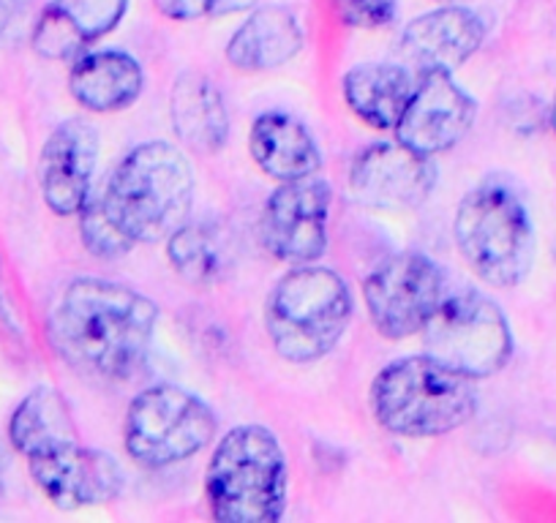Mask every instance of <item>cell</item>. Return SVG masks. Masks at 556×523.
<instances>
[{"label": "cell", "instance_id": "obj_1", "mask_svg": "<svg viewBox=\"0 0 556 523\" xmlns=\"http://www.w3.org/2000/svg\"><path fill=\"white\" fill-rule=\"evenodd\" d=\"M159 306L131 286L77 279L50 314L58 355L96 379H128L151 349Z\"/></svg>", "mask_w": 556, "mask_h": 523}, {"label": "cell", "instance_id": "obj_2", "mask_svg": "<svg viewBox=\"0 0 556 523\" xmlns=\"http://www.w3.org/2000/svg\"><path fill=\"white\" fill-rule=\"evenodd\" d=\"M99 200L134 245L156 243L189 221L194 169L169 142H146L117 164Z\"/></svg>", "mask_w": 556, "mask_h": 523}, {"label": "cell", "instance_id": "obj_3", "mask_svg": "<svg viewBox=\"0 0 556 523\" xmlns=\"http://www.w3.org/2000/svg\"><path fill=\"white\" fill-rule=\"evenodd\" d=\"M205 496L222 523H276L287 510L290 467L265 425H238L222 436L205 472Z\"/></svg>", "mask_w": 556, "mask_h": 523}, {"label": "cell", "instance_id": "obj_4", "mask_svg": "<svg viewBox=\"0 0 556 523\" xmlns=\"http://www.w3.org/2000/svg\"><path fill=\"white\" fill-rule=\"evenodd\" d=\"M478 409L472 379L429 355L393 360L371 384V412L384 431L409 439L442 436L469 423Z\"/></svg>", "mask_w": 556, "mask_h": 523}, {"label": "cell", "instance_id": "obj_5", "mask_svg": "<svg viewBox=\"0 0 556 523\" xmlns=\"http://www.w3.org/2000/svg\"><path fill=\"white\" fill-rule=\"evenodd\" d=\"M352 308L350 286L336 270L298 265L273 286L265 328L285 360L314 362L344 339Z\"/></svg>", "mask_w": 556, "mask_h": 523}, {"label": "cell", "instance_id": "obj_6", "mask_svg": "<svg viewBox=\"0 0 556 523\" xmlns=\"http://www.w3.org/2000/svg\"><path fill=\"white\" fill-rule=\"evenodd\" d=\"M453 232L462 256L485 284L516 286L532 270V218L521 196L500 180H485L464 196Z\"/></svg>", "mask_w": 556, "mask_h": 523}, {"label": "cell", "instance_id": "obj_7", "mask_svg": "<svg viewBox=\"0 0 556 523\" xmlns=\"http://www.w3.org/2000/svg\"><path fill=\"white\" fill-rule=\"evenodd\" d=\"M216 414L178 384H153L131 401L123 442L139 467L167 469L205 450L216 436Z\"/></svg>", "mask_w": 556, "mask_h": 523}, {"label": "cell", "instance_id": "obj_8", "mask_svg": "<svg viewBox=\"0 0 556 523\" xmlns=\"http://www.w3.org/2000/svg\"><path fill=\"white\" fill-rule=\"evenodd\" d=\"M420 333L426 355L472 382L500 373L513 357L510 322L491 297L475 290L445 295Z\"/></svg>", "mask_w": 556, "mask_h": 523}, {"label": "cell", "instance_id": "obj_9", "mask_svg": "<svg viewBox=\"0 0 556 523\" xmlns=\"http://www.w3.org/2000/svg\"><path fill=\"white\" fill-rule=\"evenodd\" d=\"M445 295V273L440 265L415 251L384 259L363 284L371 324L390 341L420 333Z\"/></svg>", "mask_w": 556, "mask_h": 523}, {"label": "cell", "instance_id": "obj_10", "mask_svg": "<svg viewBox=\"0 0 556 523\" xmlns=\"http://www.w3.org/2000/svg\"><path fill=\"white\" fill-rule=\"evenodd\" d=\"M333 191L323 178L281 183L265 202L260 218L262 245L276 259L312 265L328 251V221Z\"/></svg>", "mask_w": 556, "mask_h": 523}, {"label": "cell", "instance_id": "obj_11", "mask_svg": "<svg viewBox=\"0 0 556 523\" xmlns=\"http://www.w3.org/2000/svg\"><path fill=\"white\" fill-rule=\"evenodd\" d=\"M437 186V167L429 156L395 142L363 148L350 167V196L363 207L409 211L420 207Z\"/></svg>", "mask_w": 556, "mask_h": 523}, {"label": "cell", "instance_id": "obj_12", "mask_svg": "<svg viewBox=\"0 0 556 523\" xmlns=\"http://www.w3.org/2000/svg\"><path fill=\"white\" fill-rule=\"evenodd\" d=\"M478 101L447 72H429L415 82L412 99L395 126V140L420 156H440L469 135Z\"/></svg>", "mask_w": 556, "mask_h": 523}, {"label": "cell", "instance_id": "obj_13", "mask_svg": "<svg viewBox=\"0 0 556 523\" xmlns=\"http://www.w3.org/2000/svg\"><path fill=\"white\" fill-rule=\"evenodd\" d=\"M30 477L41 494L61 510L110 505L123 490V469L110 452L83 447L77 439L28 458Z\"/></svg>", "mask_w": 556, "mask_h": 523}, {"label": "cell", "instance_id": "obj_14", "mask_svg": "<svg viewBox=\"0 0 556 523\" xmlns=\"http://www.w3.org/2000/svg\"><path fill=\"white\" fill-rule=\"evenodd\" d=\"M96 164H99V131L83 117L63 120L45 142L39 162V183L45 202L58 216H77L90 200Z\"/></svg>", "mask_w": 556, "mask_h": 523}, {"label": "cell", "instance_id": "obj_15", "mask_svg": "<svg viewBox=\"0 0 556 523\" xmlns=\"http://www.w3.org/2000/svg\"><path fill=\"white\" fill-rule=\"evenodd\" d=\"M483 41L485 25L472 9L442 7L406 25L401 34V55L420 74H453L483 47Z\"/></svg>", "mask_w": 556, "mask_h": 523}, {"label": "cell", "instance_id": "obj_16", "mask_svg": "<svg viewBox=\"0 0 556 523\" xmlns=\"http://www.w3.org/2000/svg\"><path fill=\"white\" fill-rule=\"evenodd\" d=\"M128 0H50L34 28V50L47 61H72L121 25Z\"/></svg>", "mask_w": 556, "mask_h": 523}, {"label": "cell", "instance_id": "obj_17", "mask_svg": "<svg viewBox=\"0 0 556 523\" xmlns=\"http://www.w3.org/2000/svg\"><path fill=\"white\" fill-rule=\"evenodd\" d=\"M249 151L256 167L278 183L312 178L323 167V151L312 131L287 112H265L256 117Z\"/></svg>", "mask_w": 556, "mask_h": 523}, {"label": "cell", "instance_id": "obj_18", "mask_svg": "<svg viewBox=\"0 0 556 523\" xmlns=\"http://www.w3.org/2000/svg\"><path fill=\"white\" fill-rule=\"evenodd\" d=\"M146 74L137 58L121 50L83 52L74 58L68 90L90 112H117L131 106L142 93Z\"/></svg>", "mask_w": 556, "mask_h": 523}, {"label": "cell", "instance_id": "obj_19", "mask_svg": "<svg viewBox=\"0 0 556 523\" xmlns=\"http://www.w3.org/2000/svg\"><path fill=\"white\" fill-rule=\"evenodd\" d=\"M303 50V28L285 7H262L245 17L227 44V61L240 72H273Z\"/></svg>", "mask_w": 556, "mask_h": 523}, {"label": "cell", "instance_id": "obj_20", "mask_svg": "<svg viewBox=\"0 0 556 523\" xmlns=\"http://www.w3.org/2000/svg\"><path fill=\"white\" fill-rule=\"evenodd\" d=\"M175 135L197 153H218L229 140V112L224 95L205 74H180L169 101Z\"/></svg>", "mask_w": 556, "mask_h": 523}, {"label": "cell", "instance_id": "obj_21", "mask_svg": "<svg viewBox=\"0 0 556 523\" xmlns=\"http://www.w3.org/2000/svg\"><path fill=\"white\" fill-rule=\"evenodd\" d=\"M344 101L357 120L371 128H395L415 90L409 68L393 63H361L341 82Z\"/></svg>", "mask_w": 556, "mask_h": 523}, {"label": "cell", "instance_id": "obj_22", "mask_svg": "<svg viewBox=\"0 0 556 523\" xmlns=\"http://www.w3.org/2000/svg\"><path fill=\"white\" fill-rule=\"evenodd\" d=\"M167 256L189 284H218L235 265L232 234L222 224L186 221L167 238Z\"/></svg>", "mask_w": 556, "mask_h": 523}, {"label": "cell", "instance_id": "obj_23", "mask_svg": "<svg viewBox=\"0 0 556 523\" xmlns=\"http://www.w3.org/2000/svg\"><path fill=\"white\" fill-rule=\"evenodd\" d=\"M9 436H12V445L28 458L47 447L74 439V425L66 412V404L61 401L55 390H34L14 412Z\"/></svg>", "mask_w": 556, "mask_h": 523}, {"label": "cell", "instance_id": "obj_24", "mask_svg": "<svg viewBox=\"0 0 556 523\" xmlns=\"http://www.w3.org/2000/svg\"><path fill=\"white\" fill-rule=\"evenodd\" d=\"M79 234L90 254L101 256V259H117V256L128 254L134 248L131 240L123 234V229L112 221L110 213L104 211L101 200L90 196L88 205L79 211Z\"/></svg>", "mask_w": 556, "mask_h": 523}, {"label": "cell", "instance_id": "obj_25", "mask_svg": "<svg viewBox=\"0 0 556 523\" xmlns=\"http://www.w3.org/2000/svg\"><path fill=\"white\" fill-rule=\"evenodd\" d=\"M256 7V0H156V9L169 20L191 23L202 17H227Z\"/></svg>", "mask_w": 556, "mask_h": 523}, {"label": "cell", "instance_id": "obj_26", "mask_svg": "<svg viewBox=\"0 0 556 523\" xmlns=\"http://www.w3.org/2000/svg\"><path fill=\"white\" fill-rule=\"evenodd\" d=\"M339 20L350 28H384L399 14V0H333Z\"/></svg>", "mask_w": 556, "mask_h": 523}, {"label": "cell", "instance_id": "obj_27", "mask_svg": "<svg viewBox=\"0 0 556 523\" xmlns=\"http://www.w3.org/2000/svg\"><path fill=\"white\" fill-rule=\"evenodd\" d=\"M551 128H554V135H556V99L554 104H551Z\"/></svg>", "mask_w": 556, "mask_h": 523}]
</instances>
